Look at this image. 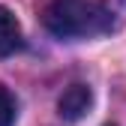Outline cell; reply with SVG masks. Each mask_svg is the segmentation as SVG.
Listing matches in <instances>:
<instances>
[{
    "label": "cell",
    "instance_id": "obj_1",
    "mask_svg": "<svg viewBox=\"0 0 126 126\" xmlns=\"http://www.w3.org/2000/svg\"><path fill=\"white\" fill-rule=\"evenodd\" d=\"M39 18L57 39H90L114 27V15L105 0H42Z\"/></svg>",
    "mask_w": 126,
    "mask_h": 126
},
{
    "label": "cell",
    "instance_id": "obj_4",
    "mask_svg": "<svg viewBox=\"0 0 126 126\" xmlns=\"http://www.w3.org/2000/svg\"><path fill=\"white\" fill-rule=\"evenodd\" d=\"M15 123V96L0 84V126H12Z\"/></svg>",
    "mask_w": 126,
    "mask_h": 126
},
{
    "label": "cell",
    "instance_id": "obj_3",
    "mask_svg": "<svg viewBox=\"0 0 126 126\" xmlns=\"http://www.w3.org/2000/svg\"><path fill=\"white\" fill-rule=\"evenodd\" d=\"M18 48H21V27L6 6H0V57H9Z\"/></svg>",
    "mask_w": 126,
    "mask_h": 126
},
{
    "label": "cell",
    "instance_id": "obj_2",
    "mask_svg": "<svg viewBox=\"0 0 126 126\" xmlns=\"http://www.w3.org/2000/svg\"><path fill=\"white\" fill-rule=\"evenodd\" d=\"M90 105H93V93L87 84H69L66 90L60 93V99H57V114L63 120H81L87 111H90Z\"/></svg>",
    "mask_w": 126,
    "mask_h": 126
}]
</instances>
